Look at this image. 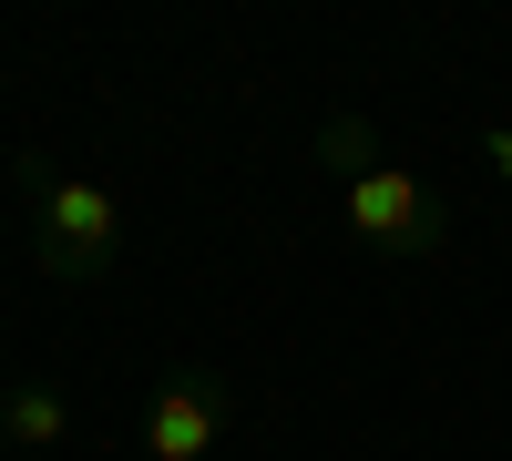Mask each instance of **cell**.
Here are the masks:
<instances>
[{
	"label": "cell",
	"mask_w": 512,
	"mask_h": 461,
	"mask_svg": "<svg viewBox=\"0 0 512 461\" xmlns=\"http://www.w3.org/2000/svg\"><path fill=\"white\" fill-rule=\"evenodd\" d=\"M318 154L338 164V195H349V236L359 246H379V257H441L451 205L420 185L410 164H379V144H369L359 113H328L318 123Z\"/></svg>",
	"instance_id": "cell-1"
},
{
	"label": "cell",
	"mask_w": 512,
	"mask_h": 461,
	"mask_svg": "<svg viewBox=\"0 0 512 461\" xmlns=\"http://www.w3.org/2000/svg\"><path fill=\"white\" fill-rule=\"evenodd\" d=\"M21 195H31V246H41V277H113L123 257V205L93 185V175H52L41 154H21Z\"/></svg>",
	"instance_id": "cell-2"
},
{
	"label": "cell",
	"mask_w": 512,
	"mask_h": 461,
	"mask_svg": "<svg viewBox=\"0 0 512 461\" xmlns=\"http://www.w3.org/2000/svg\"><path fill=\"white\" fill-rule=\"evenodd\" d=\"M216 431H226V380L216 369H175L144 400V461H205Z\"/></svg>",
	"instance_id": "cell-3"
},
{
	"label": "cell",
	"mask_w": 512,
	"mask_h": 461,
	"mask_svg": "<svg viewBox=\"0 0 512 461\" xmlns=\"http://www.w3.org/2000/svg\"><path fill=\"white\" fill-rule=\"evenodd\" d=\"M72 431V400L52 390V380H21V390H0V441L11 451H52Z\"/></svg>",
	"instance_id": "cell-4"
},
{
	"label": "cell",
	"mask_w": 512,
	"mask_h": 461,
	"mask_svg": "<svg viewBox=\"0 0 512 461\" xmlns=\"http://www.w3.org/2000/svg\"><path fill=\"white\" fill-rule=\"evenodd\" d=\"M482 154L502 164V175H512V134H502V123H492V134H482Z\"/></svg>",
	"instance_id": "cell-5"
},
{
	"label": "cell",
	"mask_w": 512,
	"mask_h": 461,
	"mask_svg": "<svg viewBox=\"0 0 512 461\" xmlns=\"http://www.w3.org/2000/svg\"><path fill=\"white\" fill-rule=\"evenodd\" d=\"M0 390H11V380H0Z\"/></svg>",
	"instance_id": "cell-6"
}]
</instances>
